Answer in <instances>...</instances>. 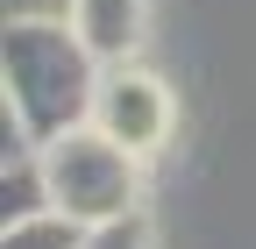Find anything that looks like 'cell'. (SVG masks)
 Here are the masks:
<instances>
[{"label": "cell", "mask_w": 256, "mask_h": 249, "mask_svg": "<svg viewBox=\"0 0 256 249\" xmlns=\"http://www.w3.org/2000/svg\"><path fill=\"white\" fill-rule=\"evenodd\" d=\"M107 57L92 50L72 22H8L0 36V78H8V114L22 121L28 142H50L64 128L92 121Z\"/></svg>", "instance_id": "1"}, {"label": "cell", "mask_w": 256, "mask_h": 249, "mask_svg": "<svg viewBox=\"0 0 256 249\" xmlns=\"http://www.w3.org/2000/svg\"><path fill=\"white\" fill-rule=\"evenodd\" d=\"M86 249H150V221H142V214L100 221V228H86Z\"/></svg>", "instance_id": "6"}, {"label": "cell", "mask_w": 256, "mask_h": 249, "mask_svg": "<svg viewBox=\"0 0 256 249\" xmlns=\"http://www.w3.org/2000/svg\"><path fill=\"white\" fill-rule=\"evenodd\" d=\"M0 249H86V221H72L64 206L22 214V221L0 228Z\"/></svg>", "instance_id": "5"}, {"label": "cell", "mask_w": 256, "mask_h": 249, "mask_svg": "<svg viewBox=\"0 0 256 249\" xmlns=\"http://www.w3.org/2000/svg\"><path fill=\"white\" fill-rule=\"evenodd\" d=\"M43 150V178H50V206H64L72 221L100 228V221H121V214H142V157L121 150L107 128H64Z\"/></svg>", "instance_id": "2"}, {"label": "cell", "mask_w": 256, "mask_h": 249, "mask_svg": "<svg viewBox=\"0 0 256 249\" xmlns=\"http://www.w3.org/2000/svg\"><path fill=\"white\" fill-rule=\"evenodd\" d=\"M72 28L107 57V64H128L142 50V28H150V0H78Z\"/></svg>", "instance_id": "4"}, {"label": "cell", "mask_w": 256, "mask_h": 249, "mask_svg": "<svg viewBox=\"0 0 256 249\" xmlns=\"http://www.w3.org/2000/svg\"><path fill=\"white\" fill-rule=\"evenodd\" d=\"M92 128H107L121 150H136L150 164L156 150L171 142V92H164V78L136 72V57H128V64H107L100 92H92Z\"/></svg>", "instance_id": "3"}, {"label": "cell", "mask_w": 256, "mask_h": 249, "mask_svg": "<svg viewBox=\"0 0 256 249\" xmlns=\"http://www.w3.org/2000/svg\"><path fill=\"white\" fill-rule=\"evenodd\" d=\"M78 0H8V22H72Z\"/></svg>", "instance_id": "7"}]
</instances>
